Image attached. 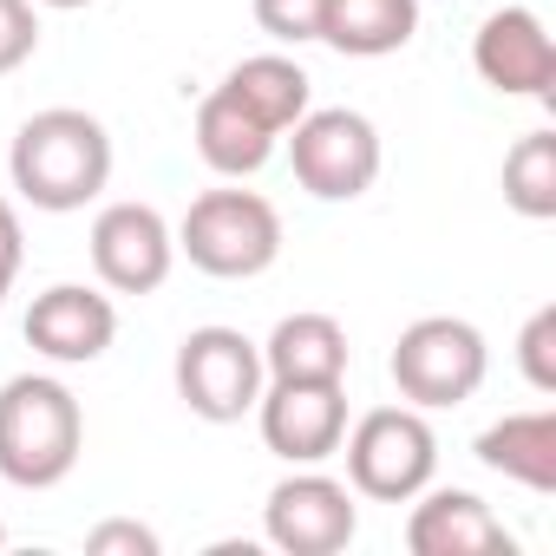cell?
Here are the masks:
<instances>
[{"mask_svg": "<svg viewBox=\"0 0 556 556\" xmlns=\"http://www.w3.org/2000/svg\"><path fill=\"white\" fill-rule=\"evenodd\" d=\"M8 177H14L21 203H34L47 216H73V210L99 203L105 184H112V131H105V118H92L79 105L34 112L14 131Z\"/></svg>", "mask_w": 556, "mask_h": 556, "instance_id": "6da1fadb", "label": "cell"}, {"mask_svg": "<svg viewBox=\"0 0 556 556\" xmlns=\"http://www.w3.org/2000/svg\"><path fill=\"white\" fill-rule=\"evenodd\" d=\"M86 452V413L66 380L14 374L0 387V478L14 491H53Z\"/></svg>", "mask_w": 556, "mask_h": 556, "instance_id": "7a4b0ae2", "label": "cell"}, {"mask_svg": "<svg viewBox=\"0 0 556 556\" xmlns=\"http://www.w3.org/2000/svg\"><path fill=\"white\" fill-rule=\"evenodd\" d=\"M177 255L216 282H255L282 255V210L262 190H203L177 223Z\"/></svg>", "mask_w": 556, "mask_h": 556, "instance_id": "3957f363", "label": "cell"}, {"mask_svg": "<svg viewBox=\"0 0 556 556\" xmlns=\"http://www.w3.org/2000/svg\"><path fill=\"white\" fill-rule=\"evenodd\" d=\"M348 484L367 504H413L439 471V432L419 406H374L341 432Z\"/></svg>", "mask_w": 556, "mask_h": 556, "instance_id": "277c9868", "label": "cell"}, {"mask_svg": "<svg viewBox=\"0 0 556 556\" xmlns=\"http://www.w3.org/2000/svg\"><path fill=\"white\" fill-rule=\"evenodd\" d=\"M387 374H393V387H400L406 406L445 413V406H465L484 387L491 348H484V334L465 315H419L413 328H400Z\"/></svg>", "mask_w": 556, "mask_h": 556, "instance_id": "5b68a950", "label": "cell"}, {"mask_svg": "<svg viewBox=\"0 0 556 556\" xmlns=\"http://www.w3.org/2000/svg\"><path fill=\"white\" fill-rule=\"evenodd\" d=\"M282 138H289L295 184L308 197H321V203H354L380 177V131L354 105H321V112L308 105Z\"/></svg>", "mask_w": 556, "mask_h": 556, "instance_id": "8992f818", "label": "cell"}, {"mask_svg": "<svg viewBox=\"0 0 556 556\" xmlns=\"http://www.w3.org/2000/svg\"><path fill=\"white\" fill-rule=\"evenodd\" d=\"M170 380H177V400L210 419V426H236L242 413H255L262 387H268V367H262V341H249L242 328H190L177 341V361H170Z\"/></svg>", "mask_w": 556, "mask_h": 556, "instance_id": "52a82bcc", "label": "cell"}, {"mask_svg": "<svg viewBox=\"0 0 556 556\" xmlns=\"http://www.w3.org/2000/svg\"><path fill=\"white\" fill-rule=\"evenodd\" d=\"M262 536L282 556H341L361 536L354 484H341L315 465H295L262 504Z\"/></svg>", "mask_w": 556, "mask_h": 556, "instance_id": "ba28073f", "label": "cell"}, {"mask_svg": "<svg viewBox=\"0 0 556 556\" xmlns=\"http://www.w3.org/2000/svg\"><path fill=\"white\" fill-rule=\"evenodd\" d=\"M262 445L282 465H321L348 432V380H268L255 400Z\"/></svg>", "mask_w": 556, "mask_h": 556, "instance_id": "9c48e42d", "label": "cell"}, {"mask_svg": "<svg viewBox=\"0 0 556 556\" xmlns=\"http://www.w3.org/2000/svg\"><path fill=\"white\" fill-rule=\"evenodd\" d=\"M92 268L112 295H157L177 268V229L151 203H105L92 216Z\"/></svg>", "mask_w": 556, "mask_h": 556, "instance_id": "30bf717a", "label": "cell"}, {"mask_svg": "<svg viewBox=\"0 0 556 556\" xmlns=\"http://www.w3.org/2000/svg\"><path fill=\"white\" fill-rule=\"evenodd\" d=\"M471 66L504 99L549 105V92H556V47H549V27H543L536 8H497V14H484V27L471 40Z\"/></svg>", "mask_w": 556, "mask_h": 556, "instance_id": "8fae6325", "label": "cell"}, {"mask_svg": "<svg viewBox=\"0 0 556 556\" xmlns=\"http://www.w3.org/2000/svg\"><path fill=\"white\" fill-rule=\"evenodd\" d=\"M112 341H118V308L105 289L53 282L27 308V348L53 367H92V361H105Z\"/></svg>", "mask_w": 556, "mask_h": 556, "instance_id": "7c38bea8", "label": "cell"}, {"mask_svg": "<svg viewBox=\"0 0 556 556\" xmlns=\"http://www.w3.org/2000/svg\"><path fill=\"white\" fill-rule=\"evenodd\" d=\"M406 549L413 556H510L517 536L504 530V517L458 484H426L406 510Z\"/></svg>", "mask_w": 556, "mask_h": 556, "instance_id": "4fadbf2b", "label": "cell"}, {"mask_svg": "<svg viewBox=\"0 0 556 556\" xmlns=\"http://www.w3.org/2000/svg\"><path fill=\"white\" fill-rule=\"evenodd\" d=\"M478 465L549 497L556 491V413L549 406H530V413H504L478 432Z\"/></svg>", "mask_w": 556, "mask_h": 556, "instance_id": "5bb4252c", "label": "cell"}, {"mask_svg": "<svg viewBox=\"0 0 556 556\" xmlns=\"http://www.w3.org/2000/svg\"><path fill=\"white\" fill-rule=\"evenodd\" d=\"M190 138H197V157H203L216 177H236V184L255 177V170L275 157V144H282L255 112H242L223 86L203 92V105H197V131H190Z\"/></svg>", "mask_w": 556, "mask_h": 556, "instance_id": "9a60e30c", "label": "cell"}, {"mask_svg": "<svg viewBox=\"0 0 556 556\" xmlns=\"http://www.w3.org/2000/svg\"><path fill=\"white\" fill-rule=\"evenodd\" d=\"M262 367L268 380H348L354 367V348H348V328L334 315H282L275 334L262 341Z\"/></svg>", "mask_w": 556, "mask_h": 556, "instance_id": "2e32d148", "label": "cell"}, {"mask_svg": "<svg viewBox=\"0 0 556 556\" xmlns=\"http://www.w3.org/2000/svg\"><path fill=\"white\" fill-rule=\"evenodd\" d=\"M223 92H229L242 112H255L275 138H282V131L315 105V79H308L302 60H289V53H249V60H236V66L223 73Z\"/></svg>", "mask_w": 556, "mask_h": 556, "instance_id": "e0dca14e", "label": "cell"}, {"mask_svg": "<svg viewBox=\"0 0 556 556\" xmlns=\"http://www.w3.org/2000/svg\"><path fill=\"white\" fill-rule=\"evenodd\" d=\"M419 34V0H328L321 40L348 60H387Z\"/></svg>", "mask_w": 556, "mask_h": 556, "instance_id": "ac0fdd59", "label": "cell"}, {"mask_svg": "<svg viewBox=\"0 0 556 556\" xmlns=\"http://www.w3.org/2000/svg\"><path fill=\"white\" fill-rule=\"evenodd\" d=\"M504 203L523 223H549L556 216V131H523L504 151Z\"/></svg>", "mask_w": 556, "mask_h": 556, "instance_id": "d6986e66", "label": "cell"}, {"mask_svg": "<svg viewBox=\"0 0 556 556\" xmlns=\"http://www.w3.org/2000/svg\"><path fill=\"white\" fill-rule=\"evenodd\" d=\"M517 374L530 380V393H556V302H543L517 328Z\"/></svg>", "mask_w": 556, "mask_h": 556, "instance_id": "ffe728a7", "label": "cell"}, {"mask_svg": "<svg viewBox=\"0 0 556 556\" xmlns=\"http://www.w3.org/2000/svg\"><path fill=\"white\" fill-rule=\"evenodd\" d=\"M249 8H255V27L275 47H308V40H321L328 0H249Z\"/></svg>", "mask_w": 556, "mask_h": 556, "instance_id": "44dd1931", "label": "cell"}, {"mask_svg": "<svg viewBox=\"0 0 556 556\" xmlns=\"http://www.w3.org/2000/svg\"><path fill=\"white\" fill-rule=\"evenodd\" d=\"M40 53V14L34 0H0V79L21 73Z\"/></svg>", "mask_w": 556, "mask_h": 556, "instance_id": "7402d4cb", "label": "cell"}, {"mask_svg": "<svg viewBox=\"0 0 556 556\" xmlns=\"http://www.w3.org/2000/svg\"><path fill=\"white\" fill-rule=\"evenodd\" d=\"M157 549H164L157 530L138 523V517H105V523L86 530V556H157Z\"/></svg>", "mask_w": 556, "mask_h": 556, "instance_id": "603a6c76", "label": "cell"}, {"mask_svg": "<svg viewBox=\"0 0 556 556\" xmlns=\"http://www.w3.org/2000/svg\"><path fill=\"white\" fill-rule=\"evenodd\" d=\"M21 262H27V236H21L14 203L0 197V308H8V295H14V282H21Z\"/></svg>", "mask_w": 556, "mask_h": 556, "instance_id": "cb8c5ba5", "label": "cell"}, {"mask_svg": "<svg viewBox=\"0 0 556 556\" xmlns=\"http://www.w3.org/2000/svg\"><path fill=\"white\" fill-rule=\"evenodd\" d=\"M40 8H53V14H79V8H92V0H40Z\"/></svg>", "mask_w": 556, "mask_h": 556, "instance_id": "d4e9b609", "label": "cell"}, {"mask_svg": "<svg viewBox=\"0 0 556 556\" xmlns=\"http://www.w3.org/2000/svg\"><path fill=\"white\" fill-rule=\"evenodd\" d=\"M0 549H8V523H0Z\"/></svg>", "mask_w": 556, "mask_h": 556, "instance_id": "484cf974", "label": "cell"}]
</instances>
